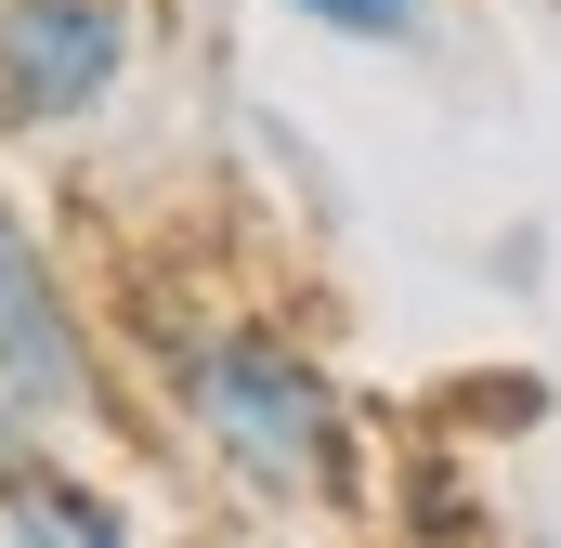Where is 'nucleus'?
<instances>
[{
    "label": "nucleus",
    "instance_id": "1",
    "mask_svg": "<svg viewBox=\"0 0 561 548\" xmlns=\"http://www.w3.org/2000/svg\"><path fill=\"white\" fill-rule=\"evenodd\" d=\"M157 366H170V406L196 418V444L262 510H353L366 457H353V406L327 392L313 353H287L262 327H183Z\"/></svg>",
    "mask_w": 561,
    "mask_h": 548
},
{
    "label": "nucleus",
    "instance_id": "6",
    "mask_svg": "<svg viewBox=\"0 0 561 548\" xmlns=\"http://www.w3.org/2000/svg\"><path fill=\"white\" fill-rule=\"evenodd\" d=\"M26 457H39V418H26L13 392H0V470H26Z\"/></svg>",
    "mask_w": 561,
    "mask_h": 548
},
{
    "label": "nucleus",
    "instance_id": "4",
    "mask_svg": "<svg viewBox=\"0 0 561 548\" xmlns=\"http://www.w3.org/2000/svg\"><path fill=\"white\" fill-rule=\"evenodd\" d=\"M0 523H13V536H79V548H118V536H131V510H118V496H92V483H66L53 457L0 470Z\"/></svg>",
    "mask_w": 561,
    "mask_h": 548
},
{
    "label": "nucleus",
    "instance_id": "2",
    "mask_svg": "<svg viewBox=\"0 0 561 548\" xmlns=\"http://www.w3.org/2000/svg\"><path fill=\"white\" fill-rule=\"evenodd\" d=\"M131 79V0H0V132H92Z\"/></svg>",
    "mask_w": 561,
    "mask_h": 548
},
{
    "label": "nucleus",
    "instance_id": "5",
    "mask_svg": "<svg viewBox=\"0 0 561 548\" xmlns=\"http://www.w3.org/2000/svg\"><path fill=\"white\" fill-rule=\"evenodd\" d=\"M300 26H327V39H419L431 0H287Z\"/></svg>",
    "mask_w": 561,
    "mask_h": 548
},
{
    "label": "nucleus",
    "instance_id": "3",
    "mask_svg": "<svg viewBox=\"0 0 561 548\" xmlns=\"http://www.w3.org/2000/svg\"><path fill=\"white\" fill-rule=\"evenodd\" d=\"M0 392L39 418V431H66V418H92V327H79V300H66V274L53 249L0 209Z\"/></svg>",
    "mask_w": 561,
    "mask_h": 548
}]
</instances>
